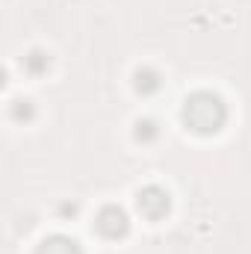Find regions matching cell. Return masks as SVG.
<instances>
[{
  "mask_svg": "<svg viewBox=\"0 0 251 254\" xmlns=\"http://www.w3.org/2000/svg\"><path fill=\"white\" fill-rule=\"evenodd\" d=\"M222 119H225V110H222V104L216 98L198 95V98L187 101V122L195 130H216L222 125Z\"/></svg>",
  "mask_w": 251,
  "mask_h": 254,
  "instance_id": "cell-1",
  "label": "cell"
},
{
  "mask_svg": "<svg viewBox=\"0 0 251 254\" xmlns=\"http://www.w3.org/2000/svg\"><path fill=\"white\" fill-rule=\"evenodd\" d=\"M39 254H80V252H77V246L68 243V240H51V243L42 246Z\"/></svg>",
  "mask_w": 251,
  "mask_h": 254,
  "instance_id": "cell-2",
  "label": "cell"
}]
</instances>
